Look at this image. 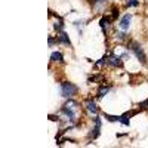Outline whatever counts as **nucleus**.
Listing matches in <instances>:
<instances>
[{"mask_svg":"<svg viewBox=\"0 0 148 148\" xmlns=\"http://www.w3.org/2000/svg\"><path fill=\"white\" fill-rule=\"evenodd\" d=\"M119 16H120V9L117 6H113L111 8V18L116 21V19H119Z\"/></svg>","mask_w":148,"mask_h":148,"instance_id":"obj_15","label":"nucleus"},{"mask_svg":"<svg viewBox=\"0 0 148 148\" xmlns=\"http://www.w3.org/2000/svg\"><path fill=\"white\" fill-rule=\"evenodd\" d=\"M104 117H105L108 121H120V116H111V114L104 113Z\"/></svg>","mask_w":148,"mask_h":148,"instance_id":"obj_17","label":"nucleus"},{"mask_svg":"<svg viewBox=\"0 0 148 148\" xmlns=\"http://www.w3.org/2000/svg\"><path fill=\"white\" fill-rule=\"evenodd\" d=\"M126 49H129L130 52H133V55L139 59V62H141L142 65H145V64H147V55H145V52H144L142 46H141L138 42L130 40V42L127 43V47H126Z\"/></svg>","mask_w":148,"mask_h":148,"instance_id":"obj_1","label":"nucleus"},{"mask_svg":"<svg viewBox=\"0 0 148 148\" xmlns=\"http://www.w3.org/2000/svg\"><path fill=\"white\" fill-rule=\"evenodd\" d=\"M138 107H139L141 110H147V108H148V98H147V99H145V101H142V102H139V104H138Z\"/></svg>","mask_w":148,"mask_h":148,"instance_id":"obj_20","label":"nucleus"},{"mask_svg":"<svg viewBox=\"0 0 148 148\" xmlns=\"http://www.w3.org/2000/svg\"><path fill=\"white\" fill-rule=\"evenodd\" d=\"M113 22H114V19L111 18V16H108V15H104V16H101L99 18V27H101V30L104 31V34L113 27Z\"/></svg>","mask_w":148,"mask_h":148,"instance_id":"obj_6","label":"nucleus"},{"mask_svg":"<svg viewBox=\"0 0 148 148\" xmlns=\"http://www.w3.org/2000/svg\"><path fill=\"white\" fill-rule=\"evenodd\" d=\"M59 90H61V96H64V98H74L77 93H79V88L76 84H73L70 82H62V83H59Z\"/></svg>","mask_w":148,"mask_h":148,"instance_id":"obj_2","label":"nucleus"},{"mask_svg":"<svg viewBox=\"0 0 148 148\" xmlns=\"http://www.w3.org/2000/svg\"><path fill=\"white\" fill-rule=\"evenodd\" d=\"M123 58L120 56V55H116V53H110L108 55V61H107V65H110V67H116V68H121L123 67V61H121Z\"/></svg>","mask_w":148,"mask_h":148,"instance_id":"obj_4","label":"nucleus"},{"mask_svg":"<svg viewBox=\"0 0 148 148\" xmlns=\"http://www.w3.org/2000/svg\"><path fill=\"white\" fill-rule=\"evenodd\" d=\"M108 55L110 53H104V56L99 59V61H98V62L95 64L96 65V68H99V67H104V65H107V61H108Z\"/></svg>","mask_w":148,"mask_h":148,"instance_id":"obj_14","label":"nucleus"},{"mask_svg":"<svg viewBox=\"0 0 148 148\" xmlns=\"http://www.w3.org/2000/svg\"><path fill=\"white\" fill-rule=\"evenodd\" d=\"M90 2H92V5H93L95 8H101V6L107 2V0H90Z\"/></svg>","mask_w":148,"mask_h":148,"instance_id":"obj_18","label":"nucleus"},{"mask_svg":"<svg viewBox=\"0 0 148 148\" xmlns=\"http://www.w3.org/2000/svg\"><path fill=\"white\" fill-rule=\"evenodd\" d=\"M84 108L88 110L92 116H96L98 111H99V108H98V105H96V102H95L93 98H88V99L84 101Z\"/></svg>","mask_w":148,"mask_h":148,"instance_id":"obj_7","label":"nucleus"},{"mask_svg":"<svg viewBox=\"0 0 148 148\" xmlns=\"http://www.w3.org/2000/svg\"><path fill=\"white\" fill-rule=\"evenodd\" d=\"M141 111V108H138V110H132V111H127V113H125V114H121L120 116V125H123V126H129L130 125V117H133V116H136L138 113Z\"/></svg>","mask_w":148,"mask_h":148,"instance_id":"obj_5","label":"nucleus"},{"mask_svg":"<svg viewBox=\"0 0 148 148\" xmlns=\"http://www.w3.org/2000/svg\"><path fill=\"white\" fill-rule=\"evenodd\" d=\"M114 39H116V40H120V42H125V40L127 39L126 31H116V33H114Z\"/></svg>","mask_w":148,"mask_h":148,"instance_id":"obj_13","label":"nucleus"},{"mask_svg":"<svg viewBox=\"0 0 148 148\" xmlns=\"http://www.w3.org/2000/svg\"><path fill=\"white\" fill-rule=\"evenodd\" d=\"M110 89H111V86H104V83H101L99 88H98V95H96V96L101 99V98H104V96L110 92Z\"/></svg>","mask_w":148,"mask_h":148,"instance_id":"obj_11","label":"nucleus"},{"mask_svg":"<svg viewBox=\"0 0 148 148\" xmlns=\"http://www.w3.org/2000/svg\"><path fill=\"white\" fill-rule=\"evenodd\" d=\"M55 43H58V37L55 39L53 36H49V47H52V46H53Z\"/></svg>","mask_w":148,"mask_h":148,"instance_id":"obj_19","label":"nucleus"},{"mask_svg":"<svg viewBox=\"0 0 148 148\" xmlns=\"http://www.w3.org/2000/svg\"><path fill=\"white\" fill-rule=\"evenodd\" d=\"M56 34H58V36H56V37H58V43L71 47V40H70V37H68V34H67L65 31H59V33H56Z\"/></svg>","mask_w":148,"mask_h":148,"instance_id":"obj_9","label":"nucleus"},{"mask_svg":"<svg viewBox=\"0 0 148 148\" xmlns=\"http://www.w3.org/2000/svg\"><path fill=\"white\" fill-rule=\"evenodd\" d=\"M130 21H132V14H126L125 16L120 19V24H119L120 30L121 31H127L130 28Z\"/></svg>","mask_w":148,"mask_h":148,"instance_id":"obj_8","label":"nucleus"},{"mask_svg":"<svg viewBox=\"0 0 148 148\" xmlns=\"http://www.w3.org/2000/svg\"><path fill=\"white\" fill-rule=\"evenodd\" d=\"M51 61H52V62H64V55L61 52H52Z\"/></svg>","mask_w":148,"mask_h":148,"instance_id":"obj_12","label":"nucleus"},{"mask_svg":"<svg viewBox=\"0 0 148 148\" xmlns=\"http://www.w3.org/2000/svg\"><path fill=\"white\" fill-rule=\"evenodd\" d=\"M125 6L126 8H138L139 6V0H126Z\"/></svg>","mask_w":148,"mask_h":148,"instance_id":"obj_16","label":"nucleus"},{"mask_svg":"<svg viewBox=\"0 0 148 148\" xmlns=\"http://www.w3.org/2000/svg\"><path fill=\"white\" fill-rule=\"evenodd\" d=\"M55 15V14H53ZM55 18H56V21H55V24H53V28L56 30V33H59V31H64V19L61 18L59 15H55Z\"/></svg>","mask_w":148,"mask_h":148,"instance_id":"obj_10","label":"nucleus"},{"mask_svg":"<svg viewBox=\"0 0 148 148\" xmlns=\"http://www.w3.org/2000/svg\"><path fill=\"white\" fill-rule=\"evenodd\" d=\"M92 120H93V127L89 132V139L93 141V139H96L101 135V125H102V121H101V117H98V114L93 116Z\"/></svg>","mask_w":148,"mask_h":148,"instance_id":"obj_3","label":"nucleus"}]
</instances>
